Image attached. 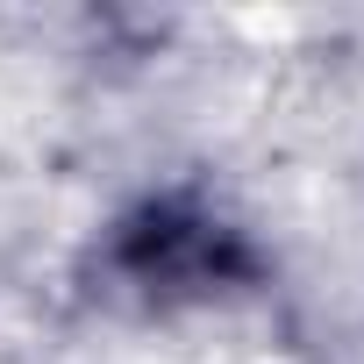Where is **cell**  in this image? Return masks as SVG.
<instances>
[{"instance_id": "cell-1", "label": "cell", "mask_w": 364, "mask_h": 364, "mask_svg": "<svg viewBox=\"0 0 364 364\" xmlns=\"http://www.w3.org/2000/svg\"><path fill=\"white\" fill-rule=\"evenodd\" d=\"M114 264L150 286V293H208L222 279L243 272V250L222 222L186 215V208H143L136 222H122L114 236Z\"/></svg>"}]
</instances>
